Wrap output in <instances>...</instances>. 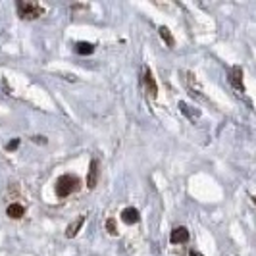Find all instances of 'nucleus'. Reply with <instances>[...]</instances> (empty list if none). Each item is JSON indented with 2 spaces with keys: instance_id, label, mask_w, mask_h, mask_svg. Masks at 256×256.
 I'll return each mask as SVG.
<instances>
[{
  "instance_id": "nucleus-1",
  "label": "nucleus",
  "mask_w": 256,
  "mask_h": 256,
  "mask_svg": "<svg viewBox=\"0 0 256 256\" xmlns=\"http://www.w3.org/2000/svg\"><path fill=\"white\" fill-rule=\"evenodd\" d=\"M79 189V178L77 176H62L60 180L56 181V194L60 196V198H64V196H70L72 192H76Z\"/></svg>"
},
{
  "instance_id": "nucleus-2",
  "label": "nucleus",
  "mask_w": 256,
  "mask_h": 256,
  "mask_svg": "<svg viewBox=\"0 0 256 256\" xmlns=\"http://www.w3.org/2000/svg\"><path fill=\"white\" fill-rule=\"evenodd\" d=\"M18 14L24 18V20H37L44 14V8L37 4V2H26V0H20L18 2Z\"/></svg>"
},
{
  "instance_id": "nucleus-3",
  "label": "nucleus",
  "mask_w": 256,
  "mask_h": 256,
  "mask_svg": "<svg viewBox=\"0 0 256 256\" xmlns=\"http://www.w3.org/2000/svg\"><path fill=\"white\" fill-rule=\"evenodd\" d=\"M230 83L233 89H237L239 92H244V85H243V70L241 66H235L230 70Z\"/></svg>"
},
{
  "instance_id": "nucleus-4",
  "label": "nucleus",
  "mask_w": 256,
  "mask_h": 256,
  "mask_svg": "<svg viewBox=\"0 0 256 256\" xmlns=\"http://www.w3.org/2000/svg\"><path fill=\"white\" fill-rule=\"evenodd\" d=\"M100 162L94 158V160H90V166H89V176H87V187L89 189H94L96 187V183H98V176H100Z\"/></svg>"
},
{
  "instance_id": "nucleus-5",
  "label": "nucleus",
  "mask_w": 256,
  "mask_h": 256,
  "mask_svg": "<svg viewBox=\"0 0 256 256\" xmlns=\"http://www.w3.org/2000/svg\"><path fill=\"white\" fill-rule=\"evenodd\" d=\"M189 241V231L187 228H176V230L170 233V243L172 244H180Z\"/></svg>"
},
{
  "instance_id": "nucleus-6",
  "label": "nucleus",
  "mask_w": 256,
  "mask_h": 256,
  "mask_svg": "<svg viewBox=\"0 0 256 256\" xmlns=\"http://www.w3.org/2000/svg\"><path fill=\"white\" fill-rule=\"evenodd\" d=\"M144 85H146V89H148V94H150L152 98H156V96H158V87H156V81H154L150 68H144Z\"/></svg>"
},
{
  "instance_id": "nucleus-7",
  "label": "nucleus",
  "mask_w": 256,
  "mask_h": 256,
  "mask_svg": "<svg viewBox=\"0 0 256 256\" xmlns=\"http://www.w3.org/2000/svg\"><path fill=\"white\" fill-rule=\"evenodd\" d=\"M122 222H124V224H128V226L137 224V222H139V210H137V208H133V206L126 208V210L122 212Z\"/></svg>"
},
{
  "instance_id": "nucleus-8",
  "label": "nucleus",
  "mask_w": 256,
  "mask_h": 256,
  "mask_svg": "<svg viewBox=\"0 0 256 256\" xmlns=\"http://www.w3.org/2000/svg\"><path fill=\"white\" fill-rule=\"evenodd\" d=\"M83 224H85V216H79L74 224H70V226H68V230H66V237H68V239H74L77 233H79V230L83 228Z\"/></svg>"
},
{
  "instance_id": "nucleus-9",
  "label": "nucleus",
  "mask_w": 256,
  "mask_h": 256,
  "mask_svg": "<svg viewBox=\"0 0 256 256\" xmlns=\"http://www.w3.org/2000/svg\"><path fill=\"white\" fill-rule=\"evenodd\" d=\"M6 214H8V218L12 220H20L24 214H26V208L22 204H18V202H14V204L8 206V210H6Z\"/></svg>"
},
{
  "instance_id": "nucleus-10",
  "label": "nucleus",
  "mask_w": 256,
  "mask_h": 256,
  "mask_svg": "<svg viewBox=\"0 0 256 256\" xmlns=\"http://www.w3.org/2000/svg\"><path fill=\"white\" fill-rule=\"evenodd\" d=\"M76 52H77V54H81V56H89V54H92V52H94V44L85 42V40L76 42Z\"/></svg>"
},
{
  "instance_id": "nucleus-11",
  "label": "nucleus",
  "mask_w": 256,
  "mask_h": 256,
  "mask_svg": "<svg viewBox=\"0 0 256 256\" xmlns=\"http://www.w3.org/2000/svg\"><path fill=\"white\" fill-rule=\"evenodd\" d=\"M158 31H160V37L164 38V42H166L168 46H170V48H174V46H176V38L172 37V33H170V29H168L166 26H162V27H160V29H158Z\"/></svg>"
},
{
  "instance_id": "nucleus-12",
  "label": "nucleus",
  "mask_w": 256,
  "mask_h": 256,
  "mask_svg": "<svg viewBox=\"0 0 256 256\" xmlns=\"http://www.w3.org/2000/svg\"><path fill=\"white\" fill-rule=\"evenodd\" d=\"M180 110H181V114H187L191 120H196V118L200 116V112H198V110H194V112H192L191 106H187L185 102H180Z\"/></svg>"
},
{
  "instance_id": "nucleus-13",
  "label": "nucleus",
  "mask_w": 256,
  "mask_h": 256,
  "mask_svg": "<svg viewBox=\"0 0 256 256\" xmlns=\"http://www.w3.org/2000/svg\"><path fill=\"white\" fill-rule=\"evenodd\" d=\"M106 231H108L110 235H118V228H116V220L114 218L106 220Z\"/></svg>"
},
{
  "instance_id": "nucleus-14",
  "label": "nucleus",
  "mask_w": 256,
  "mask_h": 256,
  "mask_svg": "<svg viewBox=\"0 0 256 256\" xmlns=\"http://www.w3.org/2000/svg\"><path fill=\"white\" fill-rule=\"evenodd\" d=\"M18 146H20V139H14V141H10L6 144V150H16Z\"/></svg>"
},
{
  "instance_id": "nucleus-15",
  "label": "nucleus",
  "mask_w": 256,
  "mask_h": 256,
  "mask_svg": "<svg viewBox=\"0 0 256 256\" xmlns=\"http://www.w3.org/2000/svg\"><path fill=\"white\" fill-rule=\"evenodd\" d=\"M33 141L38 142V144H46V139H44V137H33Z\"/></svg>"
},
{
  "instance_id": "nucleus-16",
  "label": "nucleus",
  "mask_w": 256,
  "mask_h": 256,
  "mask_svg": "<svg viewBox=\"0 0 256 256\" xmlns=\"http://www.w3.org/2000/svg\"><path fill=\"white\" fill-rule=\"evenodd\" d=\"M189 254H191V256H204V254H200L198 250H194V248H192V250H191V252H189Z\"/></svg>"
},
{
  "instance_id": "nucleus-17",
  "label": "nucleus",
  "mask_w": 256,
  "mask_h": 256,
  "mask_svg": "<svg viewBox=\"0 0 256 256\" xmlns=\"http://www.w3.org/2000/svg\"><path fill=\"white\" fill-rule=\"evenodd\" d=\"M254 204H256V196H254Z\"/></svg>"
}]
</instances>
